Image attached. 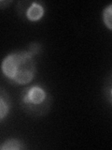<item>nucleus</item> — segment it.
<instances>
[{
    "label": "nucleus",
    "instance_id": "obj_1",
    "mask_svg": "<svg viewBox=\"0 0 112 150\" xmlns=\"http://www.w3.org/2000/svg\"><path fill=\"white\" fill-rule=\"evenodd\" d=\"M35 55L28 50L16 51L4 57L1 69L9 82L16 84H27L33 81L36 72Z\"/></svg>",
    "mask_w": 112,
    "mask_h": 150
},
{
    "label": "nucleus",
    "instance_id": "obj_2",
    "mask_svg": "<svg viewBox=\"0 0 112 150\" xmlns=\"http://www.w3.org/2000/svg\"><path fill=\"white\" fill-rule=\"evenodd\" d=\"M21 106L32 115H43L50 110L52 98L40 84H32L22 89L20 96Z\"/></svg>",
    "mask_w": 112,
    "mask_h": 150
},
{
    "label": "nucleus",
    "instance_id": "obj_3",
    "mask_svg": "<svg viewBox=\"0 0 112 150\" xmlns=\"http://www.w3.org/2000/svg\"><path fill=\"white\" fill-rule=\"evenodd\" d=\"M19 15L24 16L28 21L37 22L43 18L45 8L39 2L36 1H21L17 5Z\"/></svg>",
    "mask_w": 112,
    "mask_h": 150
},
{
    "label": "nucleus",
    "instance_id": "obj_4",
    "mask_svg": "<svg viewBox=\"0 0 112 150\" xmlns=\"http://www.w3.org/2000/svg\"><path fill=\"white\" fill-rule=\"evenodd\" d=\"M10 106V98H9L8 93L2 89L1 94H0V119L1 121H3L5 117L8 115Z\"/></svg>",
    "mask_w": 112,
    "mask_h": 150
},
{
    "label": "nucleus",
    "instance_id": "obj_5",
    "mask_svg": "<svg viewBox=\"0 0 112 150\" xmlns=\"http://www.w3.org/2000/svg\"><path fill=\"white\" fill-rule=\"evenodd\" d=\"M0 148L2 150H21L25 149L26 146L24 145V143L22 142L21 140L16 138H9L4 141Z\"/></svg>",
    "mask_w": 112,
    "mask_h": 150
},
{
    "label": "nucleus",
    "instance_id": "obj_6",
    "mask_svg": "<svg viewBox=\"0 0 112 150\" xmlns=\"http://www.w3.org/2000/svg\"><path fill=\"white\" fill-rule=\"evenodd\" d=\"M102 20L104 25L112 31V3L107 5V6L103 9L102 12Z\"/></svg>",
    "mask_w": 112,
    "mask_h": 150
},
{
    "label": "nucleus",
    "instance_id": "obj_7",
    "mask_svg": "<svg viewBox=\"0 0 112 150\" xmlns=\"http://www.w3.org/2000/svg\"><path fill=\"white\" fill-rule=\"evenodd\" d=\"M106 95L107 97V100H108L112 103V74L109 76V78L107 79L106 84Z\"/></svg>",
    "mask_w": 112,
    "mask_h": 150
},
{
    "label": "nucleus",
    "instance_id": "obj_8",
    "mask_svg": "<svg viewBox=\"0 0 112 150\" xmlns=\"http://www.w3.org/2000/svg\"><path fill=\"white\" fill-rule=\"evenodd\" d=\"M27 50L34 55H36L41 52V45L39 43H37V42H33V43H31L29 45Z\"/></svg>",
    "mask_w": 112,
    "mask_h": 150
}]
</instances>
